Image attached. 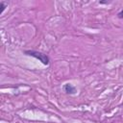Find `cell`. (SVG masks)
Instances as JSON below:
<instances>
[{"instance_id": "cell-1", "label": "cell", "mask_w": 123, "mask_h": 123, "mask_svg": "<svg viewBox=\"0 0 123 123\" xmlns=\"http://www.w3.org/2000/svg\"><path fill=\"white\" fill-rule=\"evenodd\" d=\"M24 54L27 55V56H30V57H33V58L38 60L44 65H48L49 62H50V59H49V57L46 54H43V53L38 52V51H36V50H25L24 51Z\"/></svg>"}, {"instance_id": "cell-2", "label": "cell", "mask_w": 123, "mask_h": 123, "mask_svg": "<svg viewBox=\"0 0 123 123\" xmlns=\"http://www.w3.org/2000/svg\"><path fill=\"white\" fill-rule=\"evenodd\" d=\"M62 89H63V91H64L65 93L70 94V95H73V94H75V93L77 92V88H76L73 85H71V84H69V83L64 84L63 86H62Z\"/></svg>"}, {"instance_id": "cell-3", "label": "cell", "mask_w": 123, "mask_h": 123, "mask_svg": "<svg viewBox=\"0 0 123 123\" xmlns=\"http://www.w3.org/2000/svg\"><path fill=\"white\" fill-rule=\"evenodd\" d=\"M7 5H8V4H7L6 2H4V1H0V8H1V12H3V11L6 9V8H7Z\"/></svg>"}, {"instance_id": "cell-4", "label": "cell", "mask_w": 123, "mask_h": 123, "mask_svg": "<svg viewBox=\"0 0 123 123\" xmlns=\"http://www.w3.org/2000/svg\"><path fill=\"white\" fill-rule=\"evenodd\" d=\"M117 17H118L119 19H122V18H123V9L117 13Z\"/></svg>"}, {"instance_id": "cell-5", "label": "cell", "mask_w": 123, "mask_h": 123, "mask_svg": "<svg viewBox=\"0 0 123 123\" xmlns=\"http://www.w3.org/2000/svg\"><path fill=\"white\" fill-rule=\"evenodd\" d=\"M98 3H99L100 5H108V4L111 3V1H99Z\"/></svg>"}]
</instances>
